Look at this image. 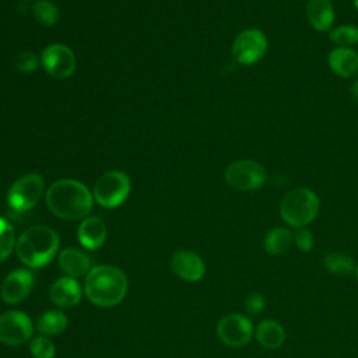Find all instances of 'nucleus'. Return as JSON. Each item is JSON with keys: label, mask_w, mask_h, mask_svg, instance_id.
Wrapping results in <instances>:
<instances>
[{"label": "nucleus", "mask_w": 358, "mask_h": 358, "mask_svg": "<svg viewBox=\"0 0 358 358\" xmlns=\"http://www.w3.org/2000/svg\"><path fill=\"white\" fill-rule=\"evenodd\" d=\"M94 196L87 186L74 179H60L46 192L49 210L63 220H81L92 208Z\"/></svg>", "instance_id": "1"}, {"label": "nucleus", "mask_w": 358, "mask_h": 358, "mask_svg": "<svg viewBox=\"0 0 358 358\" xmlns=\"http://www.w3.org/2000/svg\"><path fill=\"white\" fill-rule=\"evenodd\" d=\"M32 14H34L35 20L45 27H50V25L56 24V21L59 18L57 7L53 3L46 1V0L36 1L32 7Z\"/></svg>", "instance_id": "25"}, {"label": "nucleus", "mask_w": 358, "mask_h": 358, "mask_svg": "<svg viewBox=\"0 0 358 358\" xmlns=\"http://www.w3.org/2000/svg\"><path fill=\"white\" fill-rule=\"evenodd\" d=\"M319 207L320 201L313 190L308 187H298L282 197L280 215L288 225L294 228H303L316 218Z\"/></svg>", "instance_id": "4"}, {"label": "nucleus", "mask_w": 358, "mask_h": 358, "mask_svg": "<svg viewBox=\"0 0 358 358\" xmlns=\"http://www.w3.org/2000/svg\"><path fill=\"white\" fill-rule=\"evenodd\" d=\"M15 232L13 225L3 217H0V262L6 260L15 249Z\"/></svg>", "instance_id": "23"}, {"label": "nucleus", "mask_w": 358, "mask_h": 358, "mask_svg": "<svg viewBox=\"0 0 358 358\" xmlns=\"http://www.w3.org/2000/svg\"><path fill=\"white\" fill-rule=\"evenodd\" d=\"M130 193V179L122 171H110L98 178L94 185L95 201L106 208L120 206Z\"/></svg>", "instance_id": "5"}, {"label": "nucleus", "mask_w": 358, "mask_h": 358, "mask_svg": "<svg viewBox=\"0 0 358 358\" xmlns=\"http://www.w3.org/2000/svg\"><path fill=\"white\" fill-rule=\"evenodd\" d=\"M50 301L63 309L76 306L83 296V291L80 284L73 277H60L57 278L49 291Z\"/></svg>", "instance_id": "14"}, {"label": "nucleus", "mask_w": 358, "mask_h": 358, "mask_svg": "<svg viewBox=\"0 0 358 358\" xmlns=\"http://www.w3.org/2000/svg\"><path fill=\"white\" fill-rule=\"evenodd\" d=\"M324 268L334 275H347L355 271V263L351 256L343 252H329L323 257Z\"/></svg>", "instance_id": "22"}, {"label": "nucleus", "mask_w": 358, "mask_h": 358, "mask_svg": "<svg viewBox=\"0 0 358 358\" xmlns=\"http://www.w3.org/2000/svg\"><path fill=\"white\" fill-rule=\"evenodd\" d=\"M292 242H294L292 232L288 228L275 227L266 234L263 239V248L268 255L278 256L285 253L289 249Z\"/></svg>", "instance_id": "20"}, {"label": "nucleus", "mask_w": 358, "mask_h": 358, "mask_svg": "<svg viewBox=\"0 0 358 358\" xmlns=\"http://www.w3.org/2000/svg\"><path fill=\"white\" fill-rule=\"evenodd\" d=\"M171 268L179 278L187 282H196L206 274L204 260L196 252L186 249H180L172 255Z\"/></svg>", "instance_id": "13"}, {"label": "nucleus", "mask_w": 358, "mask_h": 358, "mask_svg": "<svg viewBox=\"0 0 358 358\" xmlns=\"http://www.w3.org/2000/svg\"><path fill=\"white\" fill-rule=\"evenodd\" d=\"M59 249L57 234L45 225H34L25 229L15 243L17 257L31 268L48 264Z\"/></svg>", "instance_id": "3"}, {"label": "nucleus", "mask_w": 358, "mask_h": 358, "mask_svg": "<svg viewBox=\"0 0 358 358\" xmlns=\"http://www.w3.org/2000/svg\"><path fill=\"white\" fill-rule=\"evenodd\" d=\"M330 41L341 48H348L358 43V27L352 24H345L336 27L330 31Z\"/></svg>", "instance_id": "24"}, {"label": "nucleus", "mask_w": 358, "mask_h": 358, "mask_svg": "<svg viewBox=\"0 0 358 358\" xmlns=\"http://www.w3.org/2000/svg\"><path fill=\"white\" fill-rule=\"evenodd\" d=\"M29 352L34 358H55V344L46 336L32 337L29 341Z\"/></svg>", "instance_id": "26"}, {"label": "nucleus", "mask_w": 358, "mask_h": 358, "mask_svg": "<svg viewBox=\"0 0 358 358\" xmlns=\"http://www.w3.org/2000/svg\"><path fill=\"white\" fill-rule=\"evenodd\" d=\"M41 63L52 77L66 78L71 76L76 69V56L69 46L53 43L42 52Z\"/></svg>", "instance_id": "11"}, {"label": "nucleus", "mask_w": 358, "mask_h": 358, "mask_svg": "<svg viewBox=\"0 0 358 358\" xmlns=\"http://www.w3.org/2000/svg\"><path fill=\"white\" fill-rule=\"evenodd\" d=\"M267 179L266 169L256 161L239 159L228 165L225 169L227 183L241 192L260 189Z\"/></svg>", "instance_id": "7"}, {"label": "nucleus", "mask_w": 358, "mask_h": 358, "mask_svg": "<svg viewBox=\"0 0 358 358\" xmlns=\"http://www.w3.org/2000/svg\"><path fill=\"white\" fill-rule=\"evenodd\" d=\"M67 316L60 310H45L35 322V329L46 337L57 336L67 327Z\"/></svg>", "instance_id": "21"}, {"label": "nucleus", "mask_w": 358, "mask_h": 358, "mask_svg": "<svg viewBox=\"0 0 358 358\" xmlns=\"http://www.w3.org/2000/svg\"><path fill=\"white\" fill-rule=\"evenodd\" d=\"M59 266L67 277L73 278L87 275L92 268L90 257L74 248H66L59 253Z\"/></svg>", "instance_id": "16"}, {"label": "nucleus", "mask_w": 358, "mask_h": 358, "mask_svg": "<svg viewBox=\"0 0 358 358\" xmlns=\"http://www.w3.org/2000/svg\"><path fill=\"white\" fill-rule=\"evenodd\" d=\"M243 308L250 315H259L266 308V298L260 292H252L245 298Z\"/></svg>", "instance_id": "28"}, {"label": "nucleus", "mask_w": 358, "mask_h": 358, "mask_svg": "<svg viewBox=\"0 0 358 358\" xmlns=\"http://www.w3.org/2000/svg\"><path fill=\"white\" fill-rule=\"evenodd\" d=\"M38 63H39L38 56L34 52L25 50V52H21L17 56L15 66L22 73H31V71H34L38 67Z\"/></svg>", "instance_id": "29"}, {"label": "nucleus", "mask_w": 358, "mask_h": 358, "mask_svg": "<svg viewBox=\"0 0 358 358\" xmlns=\"http://www.w3.org/2000/svg\"><path fill=\"white\" fill-rule=\"evenodd\" d=\"M255 337L264 350H277L285 343L287 334L280 322L274 319H266L257 324Z\"/></svg>", "instance_id": "19"}, {"label": "nucleus", "mask_w": 358, "mask_h": 358, "mask_svg": "<svg viewBox=\"0 0 358 358\" xmlns=\"http://www.w3.org/2000/svg\"><path fill=\"white\" fill-rule=\"evenodd\" d=\"M350 95H351V98H352L354 101L358 102V78L351 84V87H350Z\"/></svg>", "instance_id": "30"}, {"label": "nucleus", "mask_w": 358, "mask_h": 358, "mask_svg": "<svg viewBox=\"0 0 358 358\" xmlns=\"http://www.w3.org/2000/svg\"><path fill=\"white\" fill-rule=\"evenodd\" d=\"M329 66L334 74L348 78L358 73V53L350 48H336L329 53Z\"/></svg>", "instance_id": "18"}, {"label": "nucleus", "mask_w": 358, "mask_h": 358, "mask_svg": "<svg viewBox=\"0 0 358 358\" xmlns=\"http://www.w3.org/2000/svg\"><path fill=\"white\" fill-rule=\"evenodd\" d=\"M354 273H355V277H357V281H358V264L355 266V271Z\"/></svg>", "instance_id": "31"}, {"label": "nucleus", "mask_w": 358, "mask_h": 358, "mask_svg": "<svg viewBox=\"0 0 358 358\" xmlns=\"http://www.w3.org/2000/svg\"><path fill=\"white\" fill-rule=\"evenodd\" d=\"M267 38L264 32L256 28L242 31L232 45V57L243 66L257 63L267 52Z\"/></svg>", "instance_id": "8"}, {"label": "nucleus", "mask_w": 358, "mask_h": 358, "mask_svg": "<svg viewBox=\"0 0 358 358\" xmlns=\"http://www.w3.org/2000/svg\"><path fill=\"white\" fill-rule=\"evenodd\" d=\"M306 17L310 27L319 32L330 31L334 22V8L330 0H309Z\"/></svg>", "instance_id": "17"}, {"label": "nucleus", "mask_w": 358, "mask_h": 358, "mask_svg": "<svg viewBox=\"0 0 358 358\" xmlns=\"http://www.w3.org/2000/svg\"><path fill=\"white\" fill-rule=\"evenodd\" d=\"M217 336L225 345L241 348L250 343L255 336V329L250 319L245 315L229 313L218 322Z\"/></svg>", "instance_id": "9"}, {"label": "nucleus", "mask_w": 358, "mask_h": 358, "mask_svg": "<svg viewBox=\"0 0 358 358\" xmlns=\"http://www.w3.org/2000/svg\"><path fill=\"white\" fill-rule=\"evenodd\" d=\"M35 277L28 268H15L6 275L0 287L1 301L10 305L25 301L34 287Z\"/></svg>", "instance_id": "12"}, {"label": "nucleus", "mask_w": 358, "mask_h": 358, "mask_svg": "<svg viewBox=\"0 0 358 358\" xmlns=\"http://www.w3.org/2000/svg\"><path fill=\"white\" fill-rule=\"evenodd\" d=\"M77 236L80 243L90 250L101 248L106 241V227L101 218L88 217L84 218L78 227Z\"/></svg>", "instance_id": "15"}, {"label": "nucleus", "mask_w": 358, "mask_h": 358, "mask_svg": "<svg viewBox=\"0 0 358 358\" xmlns=\"http://www.w3.org/2000/svg\"><path fill=\"white\" fill-rule=\"evenodd\" d=\"M129 281L126 274L116 266H95L85 275V296L96 306L112 308L126 296Z\"/></svg>", "instance_id": "2"}, {"label": "nucleus", "mask_w": 358, "mask_h": 358, "mask_svg": "<svg viewBox=\"0 0 358 358\" xmlns=\"http://www.w3.org/2000/svg\"><path fill=\"white\" fill-rule=\"evenodd\" d=\"M34 324L21 310H8L0 315V343L20 345L32 338Z\"/></svg>", "instance_id": "10"}, {"label": "nucleus", "mask_w": 358, "mask_h": 358, "mask_svg": "<svg viewBox=\"0 0 358 358\" xmlns=\"http://www.w3.org/2000/svg\"><path fill=\"white\" fill-rule=\"evenodd\" d=\"M292 238H294V243L298 248V250L305 252V253L312 250L315 239H313L312 232L306 227L296 228V231L292 234Z\"/></svg>", "instance_id": "27"}, {"label": "nucleus", "mask_w": 358, "mask_h": 358, "mask_svg": "<svg viewBox=\"0 0 358 358\" xmlns=\"http://www.w3.org/2000/svg\"><path fill=\"white\" fill-rule=\"evenodd\" d=\"M45 182L38 173H27L17 179L7 192V204L17 213L32 208L43 193Z\"/></svg>", "instance_id": "6"}, {"label": "nucleus", "mask_w": 358, "mask_h": 358, "mask_svg": "<svg viewBox=\"0 0 358 358\" xmlns=\"http://www.w3.org/2000/svg\"><path fill=\"white\" fill-rule=\"evenodd\" d=\"M354 6H355V8L358 10V0H354Z\"/></svg>", "instance_id": "32"}]
</instances>
